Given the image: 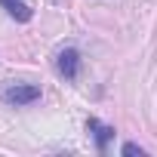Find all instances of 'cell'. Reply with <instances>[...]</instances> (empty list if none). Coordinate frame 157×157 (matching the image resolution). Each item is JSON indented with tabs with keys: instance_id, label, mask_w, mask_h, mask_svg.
<instances>
[{
	"instance_id": "cell-1",
	"label": "cell",
	"mask_w": 157,
	"mask_h": 157,
	"mask_svg": "<svg viewBox=\"0 0 157 157\" xmlns=\"http://www.w3.org/2000/svg\"><path fill=\"white\" fill-rule=\"evenodd\" d=\"M3 102L6 105H31V102H37L40 99V86H34V83H10V86H3Z\"/></svg>"
},
{
	"instance_id": "cell-2",
	"label": "cell",
	"mask_w": 157,
	"mask_h": 157,
	"mask_svg": "<svg viewBox=\"0 0 157 157\" xmlns=\"http://www.w3.org/2000/svg\"><path fill=\"white\" fill-rule=\"evenodd\" d=\"M56 71L65 77V80H77V74H80V52L74 46H65L56 56Z\"/></svg>"
},
{
	"instance_id": "cell-3",
	"label": "cell",
	"mask_w": 157,
	"mask_h": 157,
	"mask_svg": "<svg viewBox=\"0 0 157 157\" xmlns=\"http://www.w3.org/2000/svg\"><path fill=\"white\" fill-rule=\"evenodd\" d=\"M86 129L93 132V139H96V148H99V151H105V148H108V142L114 139V126L99 123L96 117H90V120H86Z\"/></svg>"
},
{
	"instance_id": "cell-4",
	"label": "cell",
	"mask_w": 157,
	"mask_h": 157,
	"mask_svg": "<svg viewBox=\"0 0 157 157\" xmlns=\"http://www.w3.org/2000/svg\"><path fill=\"white\" fill-rule=\"evenodd\" d=\"M0 6H3L16 22H31V16H34V13H31V6H25L22 0H0Z\"/></svg>"
},
{
	"instance_id": "cell-5",
	"label": "cell",
	"mask_w": 157,
	"mask_h": 157,
	"mask_svg": "<svg viewBox=\"0 0 157 157\" xmlns=\"http://www.w3.org/2000/svg\"><path fill=\"white\" fill-rule=\"evenodd\" d=\"M123 154H139V157H142V154H145V148H139L136 142H126V145H123Z\"/></svg>"
}]
</instances>
